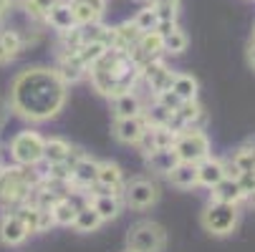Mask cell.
Instances as JSON below:
<instances>
[{"mask_svg": "<svg viewBox=\"0 0 255 252\" xmlns=\"http://www.w3.org/2000/svg\"><path fill=\"white\" fill-rule=\"evenodd\" d=\"M144 159H147V167H149L154 174H164V176H167V174L174 169V164L179 162L172 147H169V149H154V152H149V154H144Z\"/></svg>", "mask_w": 255, "mask_h": 252, "instance_id": "7402d4cb", "label": "cell"}, {"mask_svg": "<svg viewBox=\"0 0 255 252\" xmlns=\"http://www.w3.org/2000/svg\"><path fill=\"white\" fill-rule=\"evenodd\" d=\"M71 10H74V18H76L79 25H89V23H96L101 18L91 5L84 3V0H71Z\"/></svg>", "mask_w": 255, "mask_h": 252, "instance_id": "1f68e13d", "label": "cell"}, {"mask_svg": "<svg viewBox=\"0 0 255 252\" xmlns=\"http://www.w3.org/2000/svg\"><path fill=\"white\" fill-rule=\"evenodd\" d=\"M248 63L253 66V71H255V38L250 41V46H248Z\"/></svg>", "mask_w": 255, "mask_h": 252, "instance_id": "ab89813d", "label": "cell"}, {"mask_svg": "<svg viewBox=\"0 0 255 252\" xmlns=\"http://www.w3.org/2000/svg\"><path fill=\"white\" fill-rule=\"evenodd\" d=\"M147 129V121L141 116H129V119H114V126H112V134L117 141L122 144H136Z\"/></svg>", "mask_w": 255, "mask_h": 252, "instance_id": "4fadbf2b", "label": "cell"}, {"mask_svg": "<svg viewBox=\"0 0 255 252\" xmlns=\"http://www.w3.org/2000/svg\"><path fill=\"white\" fill-rule=\"evenodd\" d=\"M101 225H104V220L99 217V212H96V209L86 202V204H81V207H79V212H76V220H74V225H71V227H74L76 232L89 235V232H96Z\"/></svg>", "mask_w": 255, "mask_h": 252, "instance_id": "cb8c5ba5", "label": "cell"}, {"mask_svg": "<svg viewBox=\"0 0 255 252\" xmlns=\"http://www.w3.org/2000/svg\"><path fill=\"white\" fill-rule=\"evenodd\" d=\"M56 3H58V0H25V8H28V13H33V15L46 18V13H48Z\"/></svg>", "mask_w": 255, "mask_h": 252, "instance_id": "e575fe53", "label": "cell"}, {"mask_svg": "<svg viewBox=\"0 0 255 252\" xmlns=\"http://www.w3.org/2000/svg\"><path fill=\"white\" fill-rule=\"evenodd\" d=\"M74 147L66 141V139H46L43 144V162L46 164H61V162H68Z\"/></svg>", "mask_w": 255, "mask_h": 252, "instance_id": "484cf974", "label": "cell"}, {"mask_svg": "<svg viewBox=\"0 0 255 252\" xmlns=\"http://www.w3.org/2000/svg\"><path fill=\"white\" fill-rule=\"evenodd\" d=\"M66 106V84L56 68L35 66L15 76L10 86V109L28 121H48Z\"/></svg>", "mask_w": 255, "mask_h": 252, "instance_id": "6da1fadb", "label": "cell"}, {"mask_svg": "<svg viewBox=\"0 0 255 252\" xmlns=\"http://www.w3.org/2000/svg\"><path fill=\"white\" fill-rule=\"evenodd\" d=\"M43 144L46 139L38 134V131H20L13 136L10 141V157L15 164H23V167H35L43 162Z\"/></svg>", "mask_w": 255, "mask_h": 252, "instance_id": "8992f818", "label": "cell"}, {"mask_svg": "<svg viewBox=\"0 0 255 252\" xmlns=\"http://www.w3.org/2000/svg\"><path fill=\"white\" fill-rule=\"evenodd\" d=\"M96 174H99V162L81 157L74 167H71V187L79 189H91L96 184Z\"/></svg>", "mask_w": 255, "mask_h": 252, "instance_id": "5bb4252c", "label": "cell"}, {"mask_svg": "<svg viewBox=\"0 0 255 252\" xmlns=\"http://www.w3.org/2000/svg\"><path fill=\"white\" fill-rule=\"evenodd\" d=\"M174 136H177V131L172 126H147L144 134H141V139L136 141V147L144 154H149L154 149H169L174 144Z\"/></svg>", "mask_w": 255, "mask_h": 252, "instance_id": "7c38bea8", "label": "cell"}, {"mask_svg": "<svg viewBox=\"0 0 255 252\" xmlns=\"http://www.w3.org/2000/svg\"><path fill=\"white\" fill-rule=\"evenodd\" d=\"M154 101L157 103H162L164 109H169V111H177L179 106H182V98L172 91V88H167V91H159V93H154Z\"/></svg>", "mask_w": 255, "mask_h": 252, "instance_id": "836d02e7", "label": "cell"}, {"mask_svg": "<svg viewBox=\"0 0 255 252\" xmlns=\"http://www.w3.org/2000/svg\"><path fill=\"white\" fill-rule=\"evenodd\" d=\"M43 179V174L33 171V167H5L0 169V207H5L8 212H15L18 207L30 202V194Z\"/></svg>", "mask_w": 255, "mask_h": 252, "instance_id": "3957f363", "label": "cell"}, {"mask_svg": "<svg viewBox=\"0 0 255 252\" xmlns=\"http://www.w3.org/2000/svg\"><path fill=\"white\" fill-rule=\"evenodd\" d=\"M172 91H174L182 101H195V98H197V91H200V84H197V79L190 76V74H174Z\"/></svg>", "mask_w": 255, "mask_h": 252, "instance_id": "83f0119b", "label": "cell"}, {"mask_svg": "<svg viewBox=\"0 0 255 252\" xmlns=\"http://www.w3.org/2000/svg\"><path fill=\"white\" fill-rule=\"evenodd\" d=\"M159 18H177V0H152Z\"/></svg>", "mask_w": 255, "mask_h": 252, "instance_id": "d590c367", "label": "cell"}, {"mask_svg": "<svg viewBox=\"0 0 255 252\" xmlns=\"http://www.w3.org/2000/svg\"><path fill=\"white\" fill-rule=\"evenodd\" d=\"M46 20L51 23V28H56L58 33H68V30H74L79 23L74 18V10H71V3H58L46 13Z\"/></svg>", "mask_w": 255, "mask_h": 252, "instance_id": "ac0fdd59", "label": "cell"}, {"mask_svg": "<svg viewBox=\"0 0 255 252\" xmlns=\"http://www.w3.org/2000/svg\"><path fill=\"white\" fill-rule=\"evenodd\" d=\"M212 199H215V202L238 204V202H243V199H248V197H245V192H243V187H240L238 179L225 176L223 182H217V184L212 187Z\"/></svg>", "mask_w": 255, "mask_h": 252, "instance_id": "ffe728a7", "label": "cell"}, {"mask_svg": "<svg viewBox=\"0 0 255 252\" xmlns=\"http://www.w3.org/2000/svg\"><path fill=\"white\" fill-rule=\"evenodd\" d=\"M8 116H10V101H5L3 96H0V131L5 129V124H8Z\"/></svg>", "mask_w": 255, "mask_h": 252, "instance_id": "74e56055", "label": "cell"}, {"mask_svg": "<svg viewBox=\"0 0 255 252\" xmlns=\"http://www.w3.org/2000/svg\"><path fill=\"white\" fill-rule=\"evenodd\" d=\"M122 197L131 209H147L159 199V189H157L154 182H149V179H131L129 184H124Z\"/></svg>", "mask_w": 255, "mask_h": 252, "instance_id": "ba28073f", "label": "cell"}, {"mask_svg": "<svg viewBox=\"0 0 255 252\" xmlns=\"http://www.w3.org/2000/svg\"><path fill=\"white\" fill-rule=\"evenodd\" d=\"M169 182L179 189H192L197 187V164H190V162H177L174 169L167 174Z\"/></svg>", "mask_w": 255, "mask_h": 252, "instance_id": "44dd1931", "label": "cell"}, {"mask_svg": "<svg viewBox=\"0 0 255 252\" xmlns=\"http://www.w3.org/2000/svg\"><path fill=\"white\" fill-rule=\"evenodd\" d=\"M86 74L91 76V86L101 93L114 98L119 93L134 91V84L141 76V66L134 61L129 51L122 48H106V53L89 66Z\"/></svg>", "mask_w": 255, "mask_h": 252, "instance_id": "7a4b0ae2", "label": "cell"}, {"mask_svg": "<svg viewBox=\"0 0 255 252\" xmlns=\"http://www.w3.org/2000/svg\"><path fill=\"white\" fill-rule=\"evenodd\" d=\"M28 237H30V232H28V227L20 220L18 212H8L5 217L0 220V242H3L5 247H18Z\"/></svg>", "mask_w": 255, "mask_h": 252, "instance_id": "8fae6325", "label": "cell"}, {"mask_svg": "<svg viewBox=\"0 0 255 252\" xmlns=\"http://www.w3.org/2000/svg\"><path fill=\"white\" fill-rule=\"evenodd\" d=\"M89 204L99 212V217L104 222H112L122 214V194H112V192L109 194H94L89 199Z\"/></svg>", "mask_w": 255, "mask_h": 252, "instance_id": "2e32d148", "label": "cell"}, {"mask_svg": "<svg viewBox=\"0 0 255 252\" xmlns=\"http://www.w3.org/2000/svg\"><path fill=\"white\" fill-rule=\"evenodd\" d=\"M106 48H109V46H106L104 41H84L76 51H68V53H74V56L79 58V63L86 66V71H89V66L96 63V61L106 53Z\"/></svg>", "mask_w": 255, "mask_h": 252, "instance_id": "4316f807", "label": "cell"}, {"mask_svg": "<svg viewBox=\"0 0 255 252\" xmlns=\"http://www.w3.org/2000/svg\"><path fill=\"white\" fill-rule=\"evenodd\" d=\"M8 5H10V0H0V15L8 10Z\"/></svg>", "mask_w": 255, "mask_h": 252, "instance_id": "b9f144b4", "label": "cell"}, {"mask_svg": "<svg viewBox=\"0 0 255 252\" xmlns=\"http://www.w3.org/2000/svg\"><path fill=\"white\" fill-rule=\"evenodd\" d=\"M238 220H240V212H238V204H228V202H210L202 212V227L205 232L215 235V237H228L235 232L238 227Z\"/></svg>", "mask_w": 255, "mask_h": 252, "instance_id": "277c9868", "label": "cell"}, {"mask_svg": "<svg viewBox=\"0 0 255 252\" xmlns=\"http://www.w3.org/2000/svg\"><path fill=\"white\" fill-rule=\"evenodd\" d=\"M56 74H58L61 81L68 86V84H76V81H81V79L86 76V66H81L74 53H66V56L61 58V63L56 66Z\"/></svg>", "mask_w": 255, "mask_h": 252, "instance_id": "603a6c76", "label": "cell"}, {"mask_svg": "<svg viewBox=\"0 0 255 252\" xmlns=\"http://www.w3.org/2000/svg\"><path fill=\"white\" fill-rule=\"evenodd\" d=\"M225 179V162L223 159H215V157H207L197 164V184L212 189L217 182Z\"/></svg>", "mask_w": 255, "mask_h": 252, "instance_id": "9a60e30c", "label": "cell"}, {"mask_svg": "<svg viewBox=\"0 0 255 252\" xmlns=\"http://www.w3.org/2000/svg\"><path fill=\"white\" fill-rule=\"evenodd\" d=\"M86 5H91L99 15H104V10H106V0H84Z\"/></svg>", "mask_w": 255, "mask_h": 252, "instance_id": "f35d334b", "label": "cell"}, {"mask_svg": "<svg viewBox=\"0 0 255 252\" xmlns=\"http://www.w3.org/2000/svg\"><path fill=\"white\" fill-rule=\"evenodd\" d=\"M172 114H174V111H169V109H164L162 103L152 101L149 109H144V111H141V119L147 121V126H169Z\"/></svg>", "mask_w": 255, "mask_h": 252, "instance_id": "f1b7e54d", "label": "cell"}, {"mask_svg": "<svg viewBox=\"0 0 255 252\" xmlns=\"http://www.w3.org/2000/svg\"><path fill=\"white\" fill-rule=\"evenodd\" d=\"M127 245L131 252H162L167 245V232L157 225V222H136L129 235H127Z\"/></svg>", "mask_w": 255, "mask_h": 252, "instance_id": "52a82bcc", "label": "cell"}, {"mask_svg": "<svg viewBox=\"0 0 255 252\" xmlns=\"http://www.w3.org/2000/svg\"><path fill=\"white\" fill-rule=\"evenodd\" d=\"M253 35H255V30H253Z\"/></svg>", "mask_w": 255, "mask_h": 252, "instance_id": "ee69618b", "label": "cell"}, {"mask_svg": "<svg viewBox=\"0 0 255 252\" xmlns=\"http://www.w3.org/2000/svg\"><path fill=\"white\" fill-rule=\"evenodd\" d=\"M174 116L182 121V126H190V129H200V124L205 121V109L200 106V101H182V106L174 111Z\"/></svg>", "mask_w": 255, "mask_h": 252, "instance_id": "d4e9b609", "label": "cell"}, {"mask_svg": "<svg viewBox=\"0 0 255 252\" xmlns=\"http://www.w3.org/2000/svg\"><path fill=\"white\" fill-rule=\"evenodd\" d=\"M238 182H240V187H243V192H245V197H248V194L255 189V169H250V171H240Z\"/></svg>", "mask_w": 255, "mask_h": 252, "instance_id": "8d00e7d4", "label": "cell"}, {"mask_svg": "<svg viewBox=\"0 0 255 252\" xmlns=\"http://www.w3.org/2000/svg\"><path fill=\"white\" fill-rule=\"evenodd\" d=\"M8 61H13V58L8 56V51H5V46H3V41H0V66H3V63H8Z\"/></svg>", "mask_w": 255, "mask_h": 252, "instance_id": "60d3db41", "label": "cell"}, {"mask_svg": "<svg viewBox=\"0 0 255 252\" xmlns=\"http://www.w3.org/2000/svg\"><path fill=\"white\" fill-rule=\"evenodd\" d=\"M79 207H81V204H79L74 197H68V194L58 197V199L51 204L53 222H56V225H61V227H71V225H74V220H76Z\"/></svg>", "mask_w": 255, "mask_h": 252, "instance_id": "e0dca14e", "label": "cell"}, {"mask_svg": "<svg viewBox=\"0 0 255 252\" xmlns=\"http://www.w3.org/2000/svg\"><path fill=\"white\" fill-rule=\"evenodd\" d=\"M0 41H3V46H5L10 58H15L23 51V38H20L18 30H3V33H0Z\"/></svg>", "mask_w": 255, "mask_h": 252, "instance_id": "d6a6232c", "label": "cell"}, {"mask_svg": "<svg viewBox=\"0 0 255 252\" xmlns=\"http://www.w3.org/2000/svg\"><path fill=\"white\" fill-rule=\"evenodd\" d=\"M248 202H250V204H255V189H253V192L248 194Z\"/></svg>", "mask_w": 255, "mask_h": 252, "instance_id": "7bdbcfd3", "label": "cell"}, {"mask_svg": "<svg viewBox=\"0 0 255 252\" xmlns=\"http://www.w3.org/2000/svg\"><path fill=\"white\" fill-rule=\"evenodd\" d=\"M127 252H131V250H127Z\"/></svg>", "mask_w": 255, "mask_h": 252, "instance_id": "f6af8a7d", "label": "cell"}, {"mask_svg": "<svg viewBox=\"0 0 255 252\" xmlns=\"http://www.w3.org/2000/svg\"><path fill=\"white\" fill-rule=\"evenodd\" d=\"M157 20H159V15H157V8H154V5L141 8V10L131 18V23L139 28V33H149V30H154V28H157Z\"/></svg>", "mask_w": 255, "mask_h": 252, "instance_id": "4dcf8cb0", "label": "cell"}, {"mask_svg": "<svg viewBox=\"0 0 255 252\" xmlns=\"http://www.w3.org/2000/svg\"><path fill=\"white\" fill-rule=\"evenodd\" d=\"M96 192L94 194H122L124 192V174L122 167L114 162H99V174H96Z\"/></svg>", "mask_w": 255, "mask_h": 252, "instance_id": "30bf717a", "label": "cell"}, {"mask_svg": "<svg viewBox=\"0 0 255 252\" xmlns=\"http://www.w3.org/2000/svg\"><path fill=\"white\" fill-rule=\"evenodd\" d=\"M172 149L177 154L179 162H190V164H200L202 159L210 157V139L202 129H190L185 126L182 131H177Z\"/></svg>", "mask_w": 255, "mask_h": 252, "instance_id": "5b68a950", "label": "cell"}, {"mask_svg": "<svg viewBox=\"0 0 255 252\" xmlns=\"http://www.w3.org/2000/svg\"><path fill=\"white\" fill-rule=\"evenodd\" d=\"M190 46V38H187V33L185 30H179L174 28L169 35H164V53H172V56H179V53H185Z\"/></svg>", "mask_w": 255, "mask_h": 252, "instance_id": "f546056e", "label": "cell"}, {"mask_svg": "<svg viewBox=\"0 0 255 252\" xmlns=\"http://www.w3.org/2000/svg\"><path fill=\"white\" fill-rule=\"evenodd\" d=\"M112 101H114V119L141 116V111H144V103H141V98H139L134 91L119 93V96H114Z\"/></svg>", "mask_w": 255, "mask_h": 252, "instance_id": "d6986e66", "label": "cell"}, {"mask_svg": "<svg viewBox=\"0 0 255 252\" xmlns=\"http://www.w3.org/2000/svg\"><path fill=\"white\" fill-rule=\"evenodd\" d=\"M144 84L152 88V93H159V91H167L172 88V81H174V71H169L159 58H152L141 66V76H139Z\"/></svg>", "mask_w": 255, "mask_h": 252, "instance_id": "9c48e42d", "label": "cell"}]
</instances>
